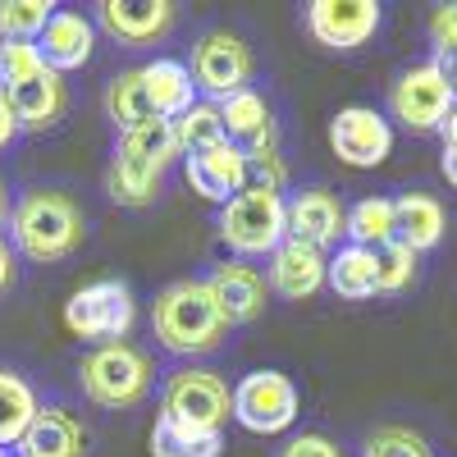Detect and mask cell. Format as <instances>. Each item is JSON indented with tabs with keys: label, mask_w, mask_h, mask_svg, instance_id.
<instances>
[{
	"label": "cell",
	"mask_w": 457,
	"mask_h": 457,
	"mask_svg": "<svg viewBox=\"0 0 457 457\" xmlns=\"http://www.w3.org/2000/svg\"><path fill=\"white\" fill-rule=\"evenodd\" d=\"M284 183H288V165L275 146H256L243 151V193H275L284 197Z\"/></svg>",
	"instance_id": "31"
},
{
	"label": "cell",
	"mask_w": 457,
	"mask_h": 457,
	"mask_svg": "<svg viewBox=\"0 0 457 457\" xmlns=\"http://www.w3.org/2000/svg\"><path fill=\"white\" fill-rule=\"evenodd\" d=\"M348 243H357L366 252L394 243V202L389 197H361L348 211Z\"/></svg>",
	"instance_id": "29"
},
{
	"label": "cell",
	"mask_w": 457,
	"mask_h": 457,
	"mask_svg": "<svg viewBox=\"0 0 457 457\" xmlns=\"http://www.w3.org/2000/svg\"><path fill=\"white\" fill-rule=\"evenodd\" d=\"M444 146H457V105H453V114H448V120H444Z\"/></svg>",
	"instance_id": "41"
},
{
	"label": "cell",
	"mask_w": 457,
	"mask_h": 457,
	"mask_svg": "<svg viewBox=\"0 0 457 457\" xmlns=\"http://www.w3.org/2000/svg\"><path fill=\"white\" fill-rule=\"evenodd\" d=\"M51 14V0H0V42H37Z\"/></svg>",
	"instance_id": "30"
},
{
	"label": "cell",
	"mask_w": 457,
	"mask_h": 457,
	"mask_svg": "<svg viewBox=\"0 0 457 457\" xmlns=\"http://www.w3.org/2000/svg\"><path fill=\"white\" fill-rule=\"evenodd\" d=\"M46 69L37 42H0V92H10Z\"/></svg>",
	"instance_id": "33"
},
{
	"label": "cell",
	"mask_w": 457,
	"mask_h": 457,
	"mask_svg": "<svg viewBox=\"0 0 457 457\" xmlns=\"http://www.w3.org/2000/svg\"><path fill=\"white\" fill-rule=\"evenodd\" d=\"M297 385L284 370H252L234 385V421L252 435H284L297 421Z\"/></svg>",
	"instance_id": "9"
},
{
	"label": "cell",
	"mask_w": 457,
	"mask_h": 457,
	"mask_svg": "<svg viewBox=\"0 0 457 457\" xmlns=\"http://www.w3.org/2000/svg\"><path fill=\"white\" fill-rule=\"evenodd\" d=\"M179 5L170 0H101L96 5V23L114 37L120 46H156L161 37L174 28Z\"/></svg>",
	"instance_id": "14"
},
{
	"label": "cell",
	"mask_w": 457,
	"mask_h": 457,
	"mask_svg": "<svg viewBox=\"0 0 457 457\" xmlns=\"http://www.w3.org/2000/svg\"><path fill=\"white\" fill-rule=\"evenodd\" d=\"M430 42H435V51H457V0H453V5H435V14H430Z\"/></svg>",
	"instance_id": "35"
},
{
	"label": "cell",
	"mask_w": 457,
	"mask_h": 457,
	"mask_svg": "<svg viewBox=\"0 0 457 457\" xmlns=\"http://www.w3.org/2000/svg\"><path fill=\"white\" fill-rule=\"evenodd\" d=\"M105 114H110V124L120 129V133H133V129L156 120V105H151L142 69H124L120 79H110V87H105Z\"/></svg>",
	"instance_id": "25"
},
{
	"label": "cell",
	"mask_w": 457,
	"mask_h": 457,
	"mask_svg": "<svg viewBox=\"0 0 457 457\" xmlns=\"http://www.w3.org/2000/svg\"><path fill=\"white\" fill-rule=\"evenodd\" d=\"M92 46H96V28L79 10H55L51 23L42 28V37H37V51H42V60H46L51 73L83 69L92 60Z\"/></svg>",
	"instance_id": "17"
},
{
	"label": "cell",
	"mask_w": 457,
	"mask_h": 457,
	"mask_svg": "<svg viewBox=\"0 0 457 457\" xmlns=\"http://www.w3.org/2000/svg\"><path fill=\"white\" fill-rule=\"evenodd\" d=\"M133 320H137V302L124 279H96L64 302V325L79 338L120 343L133 329Z\"/></svg>",
	"instance_id": "7"
},
{
	"label": "cell",
	"mask_w": 457,
	"mask_h": 457,
	"mask_svg": "<svg viewBox=\"0 0 457 457\" xmlns=\"http://www.w3.org/2000/svg\"><path fill=\"white\" fill-rule=\"evenodd\" d=\"M161 411L174 421H187L197 430L224 435L228 416H234V389L206 366H179L170 370L165 389H161Z\"/></svg>",
	"instance_id": "6"
},
{
	"label": "cell",
	"mask_w": 457,
	"mask_h": 457,
	"mask_svg": "<svg viewBox=\"0 0 457 457\" xmlns=\"http://www.w3.org/2000/svg\"><path fill=\"white\" fill-rule=\"evenodd\" d=\"M224 316L215 307V297L206 279H179L161 288L156 307H151V334L161 338V348L174 357H202L215 353L224 338Z\"/></svg>",
	"instance_id": "2"
},
{
	"label": "cell",
	"mask_w": 457,
	"mask_h": 457,
	"mask_svg": "<svg viewBox=\"0 0 457 457\" xmlns=\"http://www.w3.org/2000/svg\"><path fill=\"white\" fill-rule=\"evenodd\" d=\"M279 457H343V453H338V444L325 439V435H297V439L284 444Z\"/></svg>",
	"instance_id": "36"
},
{
	"label": "cell",
	"mask_w": 457,
	"mask_h": 457,
	"mask_svg": "<svg viewBox=\"0 0 457 457\" xmlns=\"http://www.w3.org/2000/svg\"><path fill=\"white\" fill-rule=\"evenodd\" d=\"M215 234L234 256H275V247L288 238L284 197L275 193H238L215 215Z\"/></svg>",
	"instance_id": "5"
},
{
	"label": "cell",
	"mask_w": 457,
	"mask_h": 457,
	"mask_svg": "<svg viewBox=\"0 0 457 457\" xmlns=\"http://www.w3.org/2000/svg\"><path fill=\"white\" fill-rule=\"evenodd\" d=\"M284 215H288V238L307 243L316 252H338L348 238V211L329 193V187H297L284 197Z\"/></svg>",
	"instance_id": "12"
},
{
	"label": "cell",
	"mask_w": 457,
	"mask_h": 457,
	"mask_svg": "<svg viewBox=\"0 0 457 457\" xmlns=\"http://www.w3.org/2000/svg\"><path fill=\"white\" fill-rule=\"evenodd\" d=\"M385 10L375 0H312L307 5V32L329 51H357L379 32Z\"/></svg>",
	"instance_id": "13"
},
{
	"label": "cell",
	"mask_w": 457,
	"mask_h": 457,
	"mask_svg": "<svg viewBox=\"0 0 457 457\" xmlns=\"http://www.w3.org/2000/svg\"><path fill=\"white\" fill-rule=\"evenodd\" d=\"M430 64L444 73V83L453 87V96H457V51H435L430 55Z\"/></svg>",
	"instance_id": "38"
},
{
	"label": "cell",
	"mask_w": 457,
	"mask_h": 457,
	"mask_svg": "<svg viewBox=\"0 0 457 457\" xmlns=\"http://www.w3.org/2000/svg\"><path fill=\"white\" fill-rule=\"evenodd\" d=\"M5 96H10V105H14V114H19V129H28V133L55 129V124L64 120V110H69L64 79H60V73H51V69H42L37 79L10 87Z\"/></svg>",
	"instance_id": "19"
},
{
	"label": "cell",
	"mask_w": 457,
	"mask_h": 457,
	"mask_svg": "<svg viewBox=\"0 0 457 457\" xmlns=\"http://www.w3.org/2000/svg\"><path fill=\"white\" fill-rule=\"evenodd\" d=\"M0 457H10V453H5V448H0Z\"/></svg>",
	"instance_id": "43"
},
{
	"label": "cell",
	"mask_w": 457,
	"mask_h": 457,
	"mask_svg": "<svg viewBox=\"0 0 457 457\" xmlns=\"http://www.w3.org/2000/svg\"><path fill=\"white\" fill-rule=\"evenodd\" d=\"M10 238L28 261H60L69 252H79L87 238V220L79 202L64 193H23L10 211Z\"/></svg>",
	"instance_id": "3"
},
{
	"label": "cell",
	"mask_w": 457,
	"mask_h": 457,
	"mask_svg": "<svg viewBox=\"0 0 457 457\" xmlns=\"http://www.w3.org/2000/svg\"><path fill=\"white\" fill-rule=\"evenodd\" d=\"M37 411H42V407H37L32 385L23 375L0 366V448H19V439L28 435Z\"/></svg>",
	"instance_id": "27"
},
{
	"label": "cell",
	"mask_w": 457,
	"mask_h": 457,
	"mask_svg": "<svg viewBox=\"0 0 457 457\" xmlns=\"http://www.w3.org/2000/svg\"><path fill=\"white\" fill-rule=\"evenodd\" d=\"M329 146L343 165L353 170H375L389 161L394 151V129L379 110L370 105H343L329 120Z\"/></svg>",
	"instance_id": "11"
},
{
	"label": "cell",
	"mask_w": 457,
	"mask_h": 457,
	"mask_svg": "<svg viewBox=\"0 0 457 457\" xmlns=\"http://www.w3.org/2000/svg\"><path fill=\"white\" fill-rule=\"evenodd\" d=\"M215 105H220V120H224V137L234 146H243V151L275 146V114L256 87H243V92L224 96Z\"/></svg>",
	"instance_id": "20"
},
{
	"label": "cell",
	"mask_w": 457,
	"mask_h": 457,
	"mask_svg": "<svg viewBox=\"0 0 457 457\" xmlns=\"http://www.w3.org/2000/svg\"><path fill=\"white\" fill-rule=\"evenodd\" d=\"M23 129H19V114H14V105H10V96L0 92V151H5L14 137H19Z\"/></svg>",
	"instance_id": "37"
},
{
	"label": "cell",
	"mask_w": 457,
	"mask_h": 457,
	"mask_svg": "<svg viewBox=\"0 0 457 457\" xmlns=\"http://www.w3.org/2000/svg\"><path fill=\"white\" fill-rule=\"evenodd\" d=\"M220 453H224V435L215 430H197L165 411L151 426V457H220Z\"/></svg>",
	"instance_id": "26"
},
{
	"label": "cell",
	"mask_w": 457,
	"mask_h": 457,
	"mask_svg": "<svg viewBox=\"0 0 457 457\" xmlns=\"http://www.w3.org/2000/svg\"><path fill=\"white\" fill-rule=\"evenodd\" d=\"M187 187L215 206H228L243 193V146L220 142V146H206L197 156H187Z\"/></svg>",
	"instance_id": "18"
},
{
	"label": "cell",
	"mask_w": 457,
	"mask_h": 457,
	"mask_svg": "<svg viewBox=\"0 0 457 457\" xmlns=\"http://www.w3.org/2000/svg\"><path fill=\"white\" fill-rule=\"evenodd\" d=\"M83 453H87L83 426L60 407H42L32 416L28 435L19 439V457H83Z\"/></svg>",
	"instance_id": "22"
},
{
	"label": "cell",
	"mask_w": 457,
	"mask_h": 457,
	"mask_svg": "<svg viewBox=\"0 0 457 457\" xmlns=\"http://www.w3.org/2000/svg\"><path fill=\"white\" fill-rule=\"evenodd\" d=\"M325 270H329V256L297 243V238H284L270 256V265H265V284H270V293L288 297V302H302V297H316L325 288Z\"/></svg>",
	"instance_id": "16"
},
{
	"label": "cell",
	"mask_w": 457,
	"mask_h": 457,
	"mask_svg": "<svg viewBox=\"0 0 457 457\" xmlns=\"http://www.w3.org/2000/svg\"><path fill=\"white\" fill-rule=\"evenodd\" d=\"M375 275H379V293H407L416 284V252L403 247L398 238L375 247Z\"/></svg>",
	"instance_id": "32"
},
{
	"label": "cell",
	"mask_w": 457,
	"mask_h": 457,
	"mask_svg": "<svg viewBox=\"0 0 457 457\" xmlns=\"http://www.w3.org/2000/svg\"><path fill=\"white\" fill-rule=\"evenodd\" d=\"M215 307L224 316V325H247L265 312V297H270V284H265V275L256 270V265H243V261H224L211 270L206 279Z\"/></svg>",
	"instance_id": "15"
},
{
	"label": "cell",
	"mask_w": 457,
	"mask_h": 457,
	"mask_svg": "<svg viewBox=\"0 0 457 457\" xmlns=\"http://www.w3.org/2000/svg\"><path fill=\"white\" fill-rule=\"evenodd\" d=\"M174 137H179L183 156H197V151H206V146L228 142L224 137V120H220V105L215 101H193V110H183L174 120Z\"/></svg>",
	"instance_id": "28"
},
{
	"label": "cell",
	"mask_w": 457,
	"mask_h": 457,
	"mask_svg": "<svg viewBox=\"0 0 457 457\" xmlns=\"http://www.w3.org/2000/svg\"><path fill=\"white\" fill-rule=\"evenodd\" d=\"M453 105H457V96L430 60L403 69L389 83V114L407 133H439L444 120L453 114Z\"/></svg>",
	"instance_id": "8"
},
{
	"label": "cell",
	"mask_w": 457,
	"mask_h": 457,
	"mask_svg": "<svg viewBox=\"0 0 457 457\" xmlns=\"http://www.w3.org/2000/svg\"><path fill=\"white\" fill-rule=\"evenodd\" d=\"M444 228H448V215H444L439 197H430V193H403L394 202V238L403 247H411L416 256L439 247Z\"/></svg>",
	"instance_id": "21"
},
{
	"label": "cell",
	"mask_w": 457,
	"mask_h": 457,
	"mask_svg": "<svg viewBox=\"0 0 457 457\" xmlns=\"http://www.w3.org/2000/svg\"><path fill=\"white\" fill-rule=\"evenodd\" d=\"M193 83L211 96V101H224V96H234L252 83V73H256V60H252V46L243 42V37L234 32H224V28H211L197 37V46H193Z\"/></svg>",
	"instance_id": "10"
},
{
	"label": "cell",
	"mask_w": 457,
	"mask_h": 457,
	"mask_svg": "<svg viewBox=\"0 0 457 457\" xmlns=\"http://www.w3.org/2000/svg\"><path fill=\"white\" fill-rule=\"evenodd\" d=\"M0 224H5V193H0Z\"/></svg>",
	"instance_id": "42"
},
{
	"label": "cell",
	"mask_w": 457,
	"mask_h": 457,
	"mask_svg": "<svg viewBox=\"0 0 457 457\" xmlns=\"http://www.w3.org/2000/svg\"><path fill=\"white\" fill-rule=\"evenodd\" d=\"M142 79H146V92H151V105H156V120H179L183 110H193V69L179 64V60H151L142 64Z\"/></svg>",
	"instance_id": "23"
},
{
	"label": "cell",
	"mask_w": 457,
	"mask_h": 457,
	"mask_svg": "<svg viewBox=\"0 0 457 457\" xmlns=\"http://www.w3.org/2000/svg\"><path fill=\"white\" fill-rule=\"evenodd\" d=\"M183 156L174 124L170 120H151L133 133H120L114 142V156L105 170V193L120 206H151L165 187L170 165Z\"/></svg>",
	"instance_id": "1"
},
{
	"label": "cell",
	"mask_w": 457,
	"mask_h": 457,
	"mask_svg": "<svg viewBox=\"0 0 457 457\" xmlns=\"http://www.w3.org/2000/svg\"><path fill=\"white\" fill-rule=\"evenodd\" d=\"M325 284L343 297V302H370L379 293V275H375V252L357 247V243H343L329 256V270Z\"/></svg>",
	"instance_id": "24"
},
{
	"label": "cell",
	"mask_w": 457,
	"mask_h": 457,
	"mask_svg": "<svg viewBox=\"0 0 457 457\" xmlns=\"http://www.w3.org/2000/svg\"><path fill=\"white\" fill-rule=\"evenodd\" d=\"M439 170H444V179L457 187V146H444V156H439Z\"/></svg>",
	"instance_id": "40"
},
{
	"label": "cell",
	"mask_w": 457,
	"mask_h": 457,
	"mask_svg": "<svg viewBox=\"0 0 457 457\" xmlns=\"http://www.w3.org/2000/svg\"><path fill=\"white\" fill-rule=\"evenodd\" d=\"M361 457H430V448H426L421 435L407 430V426H379V430L366 439Z\"/></svg>",
	"instance_id": "34"
},
{
	"label": "cell",
	"mask_w": 457,
	"mask_h": 457,
	"mask_svg": "<svg viewBox=\"0 0 457 457\" xmlns=\"http://www.w3.org/2000/svg\"><path fill=\"white\" fill-rule=\"evenodd\" d=\"M79 379L96 407H137L156 385V366L142 348L120 338V343H96L79 366Z\"/></svg>",
	"instance_id": "4"
},
{
	"label": "cell",
	"mask_w": 457,
	"mask_h": 457,
	"mask_svg": "<svg viewBox=\"0 0 457 457\" xmlns=\"http://www.w3.org/2000/svg\"><path fill=\"white\" fill-rule=\"evenodd\" d=\"M10 279H14V256H10V247L0 243V293L10 288Z\"/></svg>",
	"instance_id": "39"
}]
</instances>
